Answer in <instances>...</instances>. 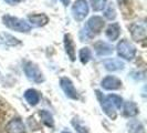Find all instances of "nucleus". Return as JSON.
<instances>
[{
  "instance_id": "obj_2",
  "label": "nucleus",
  "mask_w": 147,
  "mask_h": 133,
  "mask_svg": "<svg viewBox=\"0 0 147 133\" xmlns=\"http://www.w3.org/2000/svg\"><path fill=\"white\" fill-rule=\"evenodd\" d=\"M1 21L2 24L8 28L9 30H12L16 32H20V33H29L32 27L29 24V22L26 19H22L16 16H11L9 14H6L1 17Z\"/></svg>"
},
{
  "instance_id": "obj_25",
  "label": "nucleus",
  "mask_w": 147,
  "mask_h": 133,
  "mask_svg": "<svg viewBox=\"0 0 147 133\" xmlns=\"http://www.w3.org/2000/svg\"><path fill=\"white\" fill-rule=\"evenodd\" d=\"M71 124L73 126L74 130L78 133H90V130L88 129V126H85L79 119L74 118L72 121H71Z\"/></svg>"
},
{
  "instance_id": "obj_27",
  "label": "nucleus",
  "mask_w": 147,
  "mask_h": 133,
  "mask_svg": "<svg viewBox=\"0 0 147 133\" xmlns=\"http://www.w3.org/2000/svg\"><path fill=\"white\" fill-rule=\"evenodd\" d=\"M60 1L62 2V5H63L64 7H67V6L70 5V1H71V0H60Z\"/></svg>"
},
{
  "instance_id": "obj_22",
  "label": "nucleus",
  "mask_w": 147,
  "mask_h": 133,
  "mask_svg": "<svg viewBox=\"0 0 147 133\" xmlns=\"http://www.w3.org/2000/svg\"><path fill=\"white\" fill-rule=\"evenodd\" d=\"M39 115H40L41 121L47 126H49V128H53L54 126V118H53L52 113H50V111L40 110L39 111Z\"/></svg>"
},
{
  "instance_id": "obj_13",
  "label": "nucleus",
  "mask_w": 147,
  "mask_h": 133,
  "mask_svg": "<svg viewBox=\"0 0 147 133\" xmlns=\"http://www.w3.org/2000/svg\"><path fill=\"white\" fill-rule=\"evenodd\" d=\"M122 33V28L118 22H111L105 29V37L110 42H115L118 40Z\"/></svg>"
},
{
  "instance_id": "obj_10",
  "label": "nucleus",
  "mask_w": 147,
  "mask_h": 133,
  "mask_svg": "<svg viewBox=\"0 0 147 133\" xmlns=\"http://www.w3.org/2000/svg\"><path fill=\"white\" fill-rule=\"evenodd\" d=\"M123 86L122 80L116 75H106L101 81V87L106 91H116Z\"/></svg>"
},
{
  "instance_id": "obj_15",
  "label": "nucleus",
  "mask_w": 147,
  "mask_h": 133,
  "mask_svg": "<svg viewBox=\"0 0 147 133\" xmlns=\"http://www.w3.org/2000/svg\"><path fill=\"white\" fill-rule=\"evenodd\" d=\"M23 98H24V100L28 102L29 105L36 107V105L39 104L40 100H41V93L38 91L37 89L30 88V89H27V90L24 91Z\"/></svg>"
},
{
  "instance_id": "obj_20",
  "label": "nucleus",
  "mask_w": 147,
  "mask_h": 133,
  "mask_svg": "<svg viewBox=\"0 0 147 133\" xmlns=\"http://www.w3.org/2000/svg\"><path fill=\"white\" fill-rule=\"evenodd\" d=\"M103 16L104 19L106 20H110V21H114L117 17V11H116V8L114 2H109L106 3L105 8L103 9Z\"/></svg>"
},
{
  "instance_id": "obj_4",
  "label": "nucleus",
  "mask_w": 147,
  "mask_h": 133,
  "mask_svg": "<svg viewBox=\"0 0 147 133\" xmlns=\"http://www.w3.org/2000/svg\"><path fill=\"white\" fill-rule=\"evenodd\" d=\"M115 50H116L118 58L121 60H125V61L134 60L137 53V48L135 47V44L127 39L119 40L118 43L116 44Z\"/></svg>"
},
{
  "instance_id": "obj_17",
  "label": "nucleus",
  "mask_w": 147,
  "mask_h": 133,
  "mask_svg": "<svg viewBox=\"0 0 147 133\" xmlns=\"http://www.w3.org/2000/svg\"><path fill=\"white\" fill-rule=\"evenodd\" d=\"M140 113V108L134 101H126L123 103V114L126 118H134Z\"/></svg>"
},
{
  "instance_id": "obj_1",
  "label": "nucleus",
  "mask_w": 147,
  "mask_h": 133,
  "mask_svg": "<svg viewBox=\"0 0 147 133\" xmlns=\"http://www.w3.org/2000/svg\"><path fill=\"white\" fill-rule=\"evenodd\" d=\"M105 28V19L101 16H92L88 18L84 27L80 30L79 39L81 42H88L100 35Z\"/></svg>"
},
{
  "instance_id": "obj_28",
  "label": "nucleus",
  "mask_w": 147,
  "mask_h": 133,
  "mask_svg": "<svg viewBox=\"0 0 147 133\" xmlns=\"http://www.w3.org/2000/svg\"><path fill=\"white\" fill-rule=\"evenodd\" d=\"M115 1L117 2L119 6H121V5H126V3L128 2V0H115Z\"/></svg>"
},
{
  "instance_id": "obj_19",
  "label": "nucleus",
  "mask_w": 147,
  "mask_h": 133,
  "mask_svg": "<svg viewBox=\"0 0 147 133\" xmlns=\"http://www.w3.org/2000/svg\"><path fill=\"white\" fill-rule=\"evenodd\" d=\"M127 131L128 133H145V126L144 124L136 120V119H133V120H129L127 122Z\"/></svg>"
},
{
  "instance_id": "obj_16",
  "label": "nucleus",
  "mask_w": 147,
  "mask_h": 133,
  "mask_svg": "<svg viewBox=\"0 0 147 133\" xmlns=\"http://www.w3.org/2000/svg\"><path fill=\"white\" fill-rule=\"evenodd\" d=\"M103 66L105 70L110 71V72H116L121 71L125 68V63L121 59H115V58H110L103 61Z\"/></svg>"
},
{
  "instance_id": "obj_6",
  "label": "nucleus",
  "mask_w": 147,
  "mask_h": 133,
  "mask_svg": "<svg viewBox=\"0 0 147 133\" xmlns=\"http://www.w3.org/2000/svg\"><path fill=\"white\" fill-rule=\"evenodd\" d=\"M128 30H129L132 40H134L135 42H142L146 40L147 29L144 22H133L128 27Z\"/></svg>"
},
{
  "instance_id": "obj_7",
  "label": "nucleus",
  "mask_w": 147,
  "mask_h": 133,
  "mask_svg": "<svg viewBox=\"0 0 147 133\" xmlns=\"http://www.w3.org/2000/svg\"><path fill=\"white\" fill-rule=\"evenodd\" d=\"M60 87H61L66 98H69L71 100H79L80 99V94H79L76 88L74 87V83L70 78L62 77L60 79Z\"/></svg>"
},
{
  "instance_id": "obj_12",
  "label": "nucleus",
  "mask_w": 147,
  "mask_h": 133,
  "mask_svg": "<svg viewBox=\"0 0 147 133\" xmlns=\"http://www.w3.org/2000/svg\"><path fill=\"white\" fill-rule=\"evenodd\" d=\"M27 21L29 22L31 27H36V28H41L47 26L50 22V18L48 15H45L43 12L41 14H30L27 17Z\"/></svg>"
},
{
  "instance_id": "obj_14",
  "label": "nucleus",
  "mask_w": 147,
  "mask_h": 133,
  "mask_svg": "<svg viewBox=\"0 0 147 133\" xmlns=\"http://www.w3.org/2000/svg\"><path fill=\"white\" fill-rule=\"evenodd\" d=\"M8 133H26V126L20 118L11 119L6 126Z\"/></svg>"
},
{
  "instance_id": "obj_23",
  "label": "nucleus",
  "mask_w": 147,
  "mask_h": 133,
  "mask_svg": "<svg viewBox=\"0 0 147 133\" xmlns=\"http://www.w3.org/2000/svg\"><path fill=\"white\" fill-rule=\"evenodd\" d=\"M106 98L109 99L111 103L113 104V107L116 109V110H119L122 107H123V103H124V100L123 98L118 94H114V93H111V94H107Z\"/></svg>"
},
{
  "instance_id": "obj_26",
  "label": "nucleus",
  "mask_w": 147,
  "mask_h": 133,
  "mask_svg": "<svg viewBox=\"0 0 147 133\" xmlns=\"http://www.w3.org/2000/svg\"><path fill=\"white\" fill-rule=\"evenodd\" d=\"M8 5H10V6H17V5H19V3H21L23 1H26V0H3Z\"/></svg>"
},
{
  "instance_id": "obj_3",
  "label": "nucleus",
  "mask_w": 147,
  "mask_h": 133,
  "mask_svg": "<svg viewBox=\"0 0 147 133\" xmlns=\"http://www.w3.org/2000/svg\"><path fill=\"white\" fill-rule=\"evenodd\" d=\"M22 70L26 74L27 79L29 81L33 82V83H42L44 82L45 78H44L43 72L41 71V69L39 68L36 62L33 61H30V60H26L23 63H22Z\"/></svg>"
},
{
  "instance_id": "obj_18",
  "label": "nucleus",
  "mask_w": 147,
  "mask_h": 133,
  "mask_svg": "<svg viewBox=\"0 0 147 133\" xmlns=\"http://www.w3.org/2000/svg\"><path fill=\"white\" fill-rule=\"evenodd\" d=\"M0 44L7 45V47H17V45L21 44V41L10 33L1 32L0 33Z\"/></svg>"
},
{
  "instance_id": "obj_11",
  "label": "nucleus",
  "mask_w": 147,
  "mask_h": 133,
  "mask_svg": "<svg viewBox=\"0 0 147 133\" xmlns=\"http://www.w3.org/2000/svg\"><path fill=\"white\" fill-rule=\"evenodd\" d=\"M63 45L64 50L70 61L74 62L76 60V49H75V42L73 40V37L70 33H65L63 36Z\"/></svg>"
},
{
  "instance_id": "obj_30",
  "label": "nucleus",
  "mask_w": 147,
  "mask_h": 133,
  "mask_svg": "<svg viewBox=\"0 0 147 133\" xmlns=\"http://www.w3.org/2000/svg\"><path fill=\"white\" fill-rule=\"evenodd\" d=\"M0 78H1V72H0Z\"/></svg>"
},
{
  "instance_id": "obj_8",
  "label": "nucleus",
  "mask_w": 147,
  "mask_h": 133,
  "mask_svg": "<svg viewBox=\"0 0 147 133\" xmlns=\"http://www.w3.org/2000/svg\"><path fill=\"white\" fill-rule=\"evenodd\" d=\"M95 93H96L97 99H98V101H100V105H101L103 112L111 119V120H115L116 117H117V110L113 107V104L109 101V99L106 98V96H104L101 91L96 90Z\"/></svg>"
},
{
  "instance_id": "obj_5",
  "label": "nucleus",
  "mask_w": 147,
  "mask_h": 133,
  "mask_svg": "<svg viewBox=\"0 0 147 133\" xmlns=\"http://www.w3.org/2000/svg\"><path fill=\"white\" fill-rule=\"evenodd\" d=\"M90 12V6L86 0H75L71 7V15L75 21L81 22L85 20Z\"/></svg>"
},
{
  "instance_id": "obj_29",
  "label": "nucleus",
  "mask_w": 147,
  "mask_h": 133,
  "mask_svg": "<svg viewBox=\"0 0 147 133\" xmlns=\"http://www.w3.org/2000/svg\"><path fill=\"white\" fill-rule=\"evenodd\" d=\"M61 133H71V132H69V131H62Z\"/></svg>"
},
{
  "instance_id": "obj_24",
  "label": "nucleus",
  "mask_w": 147,
  "mask_h": 133,
  "mask_svg": "<svg viewBox=\"0 0 147 133\" xmlns=\"http://www.w3.org/2000/svg\"><path fill=\"white\" fill-rule=\"evenodd\" d=\"M88 1H90L88 6H91L92 10L95 11V12L103 11V9L107 3V0H88Z\"/></svg>"
},
{
  "instance_id": "obj_9",
  "label": "nucleus",
  "mask_w": 147,
  "mask_h": 133,
  "mask_svg": "<svg viewBox=\"0 0 147 133\" xmlns=\"http://www.w3.org/2000/svg\"><path fill=\"white\" fill-rule=\"evenodd\" d=\"M94 53H95L96 57H100V58H104V57H110L113 54L114 52V47L111 43L103 41V40H98L96 41L94 45Z\"/></svg>"
},
{
  "instance_id": "obj_21",
  "label": "nucleus",
  "mask_w": 147,
  "mask_h": 133,
  "mask_svg": "<svg viewBox=\"0 0 147 133\" xmlns=\"http://www.w3.org/2000/svg\"><path fill=\"white\" fill-rule=\"evenodd\" d=\"M93 52L90 47H83L79 51V59L81 61L82 64H88V62L92 60Z\"/></svg>"
}]
</instances>
